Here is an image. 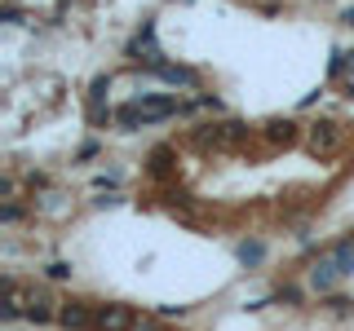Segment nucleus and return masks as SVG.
<instances>
[{"label": "nucleus", "mask_w": 354, "mask_h": 331, "mask_svg": "<svg viewBox=\"0 0 354 331\" xmlns=\"http://www.w3.org/2000/svg\"><path fill=\"white\" fill-rule=\"evenodd\" d=\"M182 314H186V305H164L160 309V318H182Z\"/></svg>", "instance_id": "f3484780"}, {"label": "nucleus", "mask_w": 354, "mask_h": 331, "mask_svg": "<svg viewBox=\"0 0 354 331\" xmlns=\"http://www.w3.org/2000/svg\"><path fill=\"white\" fill-rule=\"evenodd\" d=\"M44 274H49L53 283H62V279H71V265H66V261H49V265H44Z\"/></svg>", "instance_id": "ddd939ff"}, {"label": "nucleus", "mask_w": 354, "mask_h": 331, "mask_svg": "<svg viewBox=\"0 0 354 331\" xmlns=\"http://www.w3.org/2000/svg\"><path fill=\"white\" fill-rule=\"evenodd\" d=\"M266 137L292 146V141H297V124H292V119H270V124H266Z\"/></svg>", "instance_id": "6e6552de"}, {"label": "nucleus", "mask_w": 354, "mask_h": 331, "mask_svg": "<svg viewBox=\"0 0 354 331\" xmlns=\"http://www.w3.org/2000/svg\"><path fill=\"white\" fill-rule=\"evenodd\" d=\"M350 239H354V234H350Z\"/></svg>", "instance_id": "aec40b11"}, {"label": "nucleus", "mask_w": 354, "mask_h": 331, "mask_svg": "<svg viewBox=\"0 0 354 331\" xmlns=\"http://www.w3.org/2000/svg\"><path fill=\"white\" fill-rule=\"evenodd\" d=\"M151 75H155V80H164V84H173V88H199V71H195V66L160 62V66H151Z\"/></svg>", "instance_id": "7ed1b4c3"}, {"label": "nucleus", "mask_w": 354, "mask_h": 331, "mask_svg": "<svg viewBox=\"0 0 354 331\" xmlns=\"http://www.w3.org/2000/svg\"><path fill=\"white\" fill-rule=\"evenodd\" d=\"M350 62H354L350 53H341V49H337V53H332V66H328V75H332V80H341V75H346V66H350Z\"/></svg>", "instance_id": "f8f14e48"}, {"label": "nucleus", "mask_w": 354, "mask_h": 331, "mask_svg": "<svg viewBox=\"0 0 354 331\" xmlns=\"http://www.w3.org/2000/svg\"><path fill=\"white\" fill-rule=\"evenodd\" d=\"M58 323L66 331H84V327H93V309L84 301H66V305H58Z\"/></svg>", "instance_id": "20e7f679"}, {"label": "nucleus", "mask_w": 354, "mask_h": 331, "mask_svg": "<svg viewBox=\"0 0 354 331\" xmlns=\"http://www.w3.org/2000/svg\"><path fill=\"white\" fill-rule=\"evenodd\" d=\"M133 331H160V327H155V323H142V318H138V323H133Z\"/></svg>", "instance_id": "a211bd4d"}, {"label": "nucleus", "mask_w": 354, "mask_h": 331, "mask_svg": "<svg viewBox=\"0 0 354 331\" xmlns=\"http://www.w3.org/2000/svg\"><path fill=\"white\" fill-rule=\"evenodd\" d=\"M18 217H22V208H18V203H9V208H5V212H0V221H5V225H14V221H18Z\"/></svg>", "instance_id": "dca6fc26"}, {"label": "nucleus", "mask_w": 354, "mask_h": 331, "mask_svg": "<svg viewBox=\"0 0 354 331\" xmlns=\"http://www.w3.org/2000/svg\"><path fill=\"white\" fill-rule=\"evenodd\" d=\"M337 124H328V119H324V124H315V128H310V150H315V154H328V150H337Z\"/></svg>", "instance_id": "423d86ee"}, {"label": "nucleus", "mask_w": 354, "mask_h": 331, "mask_svg": "<svg viewBox=\"0 0 354 331\" xmlns=\"http://www.w3.org/2000/svg\"><path fill=\"white\" fill-rule=\"evenodd\" d=\"M346 22H350V27H354V9H350V14H346Z\"/></svg>", "instance_id": "6ab92c4d"}, {"label": "nucleus", "mask_w": 354, "mask_h": 331, "mask_svg": "<svg viewBox=\"0 0 354 331\" xmlns=\"http://www.w3.org/2000/svg\"><path fill=\"white\" fill-rule=\"evenodd\" d=\"M261 257H266L261 243H239V261L243 265H261Z\"/></svg>", "instance_id": "9b49d317"}, {"label": "nucleus", "mask_w": 354, "mask_h": 331, "mask_svg": "<svg viewBox=\"0 0 354 331\" xmlns=\"http://www.w3.org/2000/svg\"><path fill=\"white\" fill-rule=\"evenodd\" d=\"M138 318L129 314V305H97L93 309V331H133Z\"/></svg>", "instance_id": "f03ea898"}, {"label": "nucleus", "mask_w": 354, "mask_h": 331, "mask_svg": "<svg viewBox=\"0 0 354 331\" xmlns=\"http://www.w3.org/2000/svg\"><path fill=\"white\" fill-rule=\"evenodd\" d=\"M22 318H27V323H49V318H58V309H53L49 296L31 292V296H27V309H22Z\"/></svg>", "instance_id": "39448f33"}, {"label": "nucleus", "mask_w": 354, "mask_h": 331, "mask_svg": "<svg viewBox=\"0 0 354 331\" xmlns=\"http://www.w3.org/2000/svg\"><path fill=\"white\" fill-rule=\"evenodd\" d=\"M147 168H151L155 177H164V172L173 168V146H155V150L147 154Z\"/></svg>", "instance_id": "1a4fd4ad"}, {"label": "nucleus", "mask_w": 354, "mask_h": 331, "mask_svg": "<svg viewBox=\"0 0 354 331\" xmlns=\"http://www.w3.org/2000/svg\"><path fill=\"white\" fill-rule=\"evenodd\" d=\"M341 279V265L337 261H319L315 270H310V287H315V292H332V283Z\"/></svg>", "instance_id": "0eeeda50"}, {"label": "nucleus", "mask_w": 354, "mask_h": 331, "mask_svg": "<svg viewBox=\"0 0 354 331\" xmlns=\"http://www.w3.org/2000/svg\"><path fill=\"white\" fill-rule=\"evenodd\" d=\"M106 93H111V75H97V80L88 84V119H93L97 128L115 119V110L106 106Z\"/></svg>", "instance_id": "f257e3e1"}, {"label": "nucleus", "mask_w": 354, "mask_h": 331, "mask_svg": "<svg viewBox=\"0 0 354 331\" xmlns=\"http://www.w3.org/2000/svg\"><path fill=\"white\" fill-rule=\"evenodd\" d=\"M279 301H288V305H301V292H297V287H279Z\"/></svg>", "instance_id": "2eb2a0df"}, {"label": "nucleus", "mask_w": 354, "mask_h": 331, "mask_svg": "<svg viewBox=\"0 0 354 331\" xmlns=\"http://www.w3.org/2000/svg\"><path fill=\"white\" fill-rule=\"evenodd\" d=\"M332 261L341 265V274H354V239L337 243V252H332Z\"/></svg>", "instance_id": "9d476101"}, {"label": "nucleus", "mask_w": 354, "mask_h": 331, "mask_svg": "<svg viewBox=\"0 0 354 331\" xmlns=\"http://www.w3.org/2000/svg\"><path fill=\"white\" fill-rule=\"evenodd\" d=\"M93 185H97V190H115V185H120V177H115V172H102Z\"/></svg>", "instance_id": "4468645a"}]
</instances>
